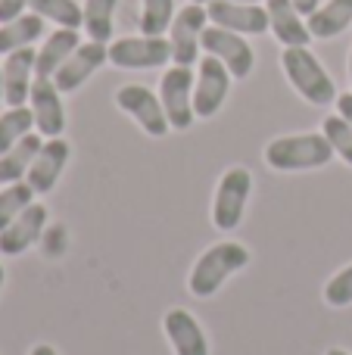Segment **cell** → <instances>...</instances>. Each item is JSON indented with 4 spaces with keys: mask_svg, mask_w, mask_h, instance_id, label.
<instances>
[{
    "mask_svg": "<svg viewBox=\"0 0 352 355\" xmlns=\"http://www.w3.org/2000/svg\"><path fill=\"white\" fill-rule=\"evenodd\" d=\"M281 66H284V75L293 85V91H297L303 100H309L312 106L337 103L334 78H331L328 69L322 66V60H318L309 47H284Z\"/></svg>",
    "mask_w": 352,
    "mask_h": 355,
    "instance_id": "cell-1",
    "label": "cell"
},
{
    "mask_svg": "<svg viewBox=\"0 0 352 355\" xmlns=\"http://www.w3.org/2000/svg\"><path fill=\"white\" fill-rule=\"evenodd\" d=\"M331 159H334V147L318 131L278 137L265 147V162L274 172H309V168H324Z\"/></svg>",
    "mask_w": 352,
    "mask_h": 355,
    "instance_id": "cell-2",
    "label": "cell"
},
{
    "mask_svg": "<svg viewBox=\"0 0 352 355\" xmlns=\"http://www.w3.org/2000/svg\"><path fill=\"white\" fill-rule=\"evenodd\" d=\"M247 265H249V250H247V246L234 243V240H222V243L209 246V250L197 259L187 287H191V293L200 296V300L215 296L218 287H222V284L228 281L234 271L247 268Z\"/></svg>",
    "mask_w": 352,
    "mask_h": 355,
    "instance_id": "cell-3",
    "label": "cell"
},
{
    "mask_svg": "<svg viewBox=\"0 0 352 355\" xmlns=\"http://www.w3.org/2000/svg\"><path fill=\"white\" fill-rule=\"evenodd\" d=\"M193 85H197V75L191 72V66H172L159 78L162 110H166V119L175 131H187L197 119V112H193Z\"/></svg>",
    "mask_w": 352,
    "mask_h": 355,
    "instance_id": "cell-4",
    "label": "cell"
},
{
    "mask_svg": "<svg viewBox=\"0 0 352 355\" xmlns=\"http://www.w3.org/2000/svg\"><path fill=\"white\" fill-rule=\"evenodd\" d=\"M249 190H253V175L247 168L234 166L218 178L215 187V202H212V225L218 231H234L243 218V209H247Z\"/></svg>",
    "mask_w": 352,
    "mask_h": 355,
    "instance_id": "cell-5",
    "label": "cell"
},
{
    "mask_svg": "<svg viewBox=\"0 0 352 355\" xmlns=\"http://www.w3.org/2000/svg\"><path fill=\"white\" fill-rule=\"evenodd\" d=\"M206 25H209V12L203 3H187L175 12V22L168 28L175 66H193L200 60V47H203L200 41H203Z\"/></svg>",
    "mask_w": 352,
    "mask_h": 355,
    "instance_id": "cell-6",
    "label": "cell"
},
{
    "mask_svg": "<svg viewBox=\"0 0 352 355\" xmlns=\"http://www.w3.org/2000/svg\"><path fill=\"white\" fill-rule=\"evenodd\" d=\"M172 60V44L162 35L118 37L109 44V62L116 69H159Z\"/></svg>",
    "mask_w": 352,
    "mask_h": 355,
    "instance_id": "cell-7",
    "label": "cell"
},
{
    "mask_svg": "<svg viewBox=\"0 0 352 355\" xmlns=\"http://www.w3.org/2000/svg\"><path fill=\"white\" fill-rule=\"evenodd\" d=\"M203 50L206 56H215L228 66V72L234 78H247L256 66V53L249 47L247 35H237V31H228V28H218V25H206L203 31Z\"/></svg>",
    "mask_w": 352,
    "mask_h": 355,
    "instance_id": "cell-8",
    "label": "cell"
},
{
    "mask_svg": "<svg viewBox=\"0 0 352 355\" xmlns=\"http://www.w3.org/2000/svg\"><path fill=\"white\" fill-rule=\"evenodd\" d=\"M231 78L234 75L228 72V66L222 60H215V56L200 60V75L197 85H193V112H197V119H212L222 110L231 91Z\"/></svg>",
    "mask_w": 352,
    "mask_h": 355,
    "instance_id": "cell-9",
    "label": "cell"
},
{
    "mask_svg": "<svg viewBox=\"0 0 352 355\" xmlns=\"http://www.w3.org/2000/svg\"><path fill=\"white\" fill-rule=\"evenodd\" d=\"M116 106L122 112H128L150 137H162L168 135V119H166V110H162V100L156 97L150 87L143 85H125L116 91Z\"/></svg>",
    "mask_w": 352,
    "mask_h": 355,
    "instance_id": "cell-10",
    "label": "cell"
},
{
    "mask_svg": "<svg viewBox=\"0 0 352 355\" xmlns=\"http://www.w3.org/2000/svg\"><path fill=\"white\" fill-rule=\"evenodd\" d=\"M60 87L53 85V78H35L28 94V106L35 116V128L41 137H60L66 128V110H62Z\"/></svg>",
    "mask_w": 352,
    "mask_h": 355,
    "instance_id": "cell-11",
    "label": "cell"
},
{
    "mask_svg": "<svg viewBox=\"0 0 352 355\" xmlns=\"http://www.w3.org/2000/svg\"><path fill=\"white\" fill-rule=\"evenodd\" d=\"M209 22L218 28L237 31V35H265L268 31V10L256 3H234V0H209L206 3Z\"/></svg>",
    "mask_w": 352,
    "mask_h": 355,
    "instance_id": "cell-12",
    "label": "cell"
},
{
    "mask_svg": "<svg viewBox=\"0 0 352 355\" xmlns=\"http://www.w3.org/2000/svg\"><path fill=\"white\" fill-rule=\"evenodd\" d=\"M103 62H109V44L85 41V44H78V50L60 66V72L53 75V85L60 87L62 94H72V91H78Z\"/></svg>",
    "mask_w": 352,
    "mask_h": 355,
    "instance_id": "cell-13",
    "label": "cell"
},
{
    "mask_svg": "<svg viewBox=\"0 0 352 355\" xmlns=\"http://www.w3.org/2000/svg\"><path fill=\"white\" fill-rule=\"evenodd\" d=\"M44 227H47V206L31 202L12 225H6L0 231V256H22L28 246H35L41 240Z\"/></svg>",
    "mask_w": 352,
    "mask_h": 355,
    "instance_id": "cell-14",
    "label": "cell"
},
{
    "mask_svg": "<svg viewBox=\"0 0 352 355\" xmlns=\"http://www.w3.org/2000/svg\"><path fill=\"white\" fill-rule=\"evenodd\" d=\"M35 60H37L35 47H22V50L6 53V60H3V103L6 106H25L31 85L37 78Z\"/></svg>",
    "mask_w": 352,
    "mask_h": 355,
    "instance_id": "cell-15",
    "label": "cell"
},
{
    "mask_svg": "<svg viewBox=\"0 0 352 355\" xmlns=\"http://www.w3.org/2000/svg\"><path fill=\"white\" fill-rule=\"evenodd\" d=\"M69 153H72V147H69L62 137H50V141H44L41 153L35 156L28 175H25L28 187L35 190V193H50V190L56 187V181H60L62 168H66Z\"/></svg>",
    "mask_w": 352,
    "mask_h": 355,
    "instance_id": "cell-16",
    "label": "cell"
},
{
    "mask_svg": "<svg viewBox=\"0 0 352 355\" xmlns=\"http://www.w3.org/2000/svg\"><path fill=\"white\" fill-rule=\"evenodd\" d=\"M162 331H166L168 343H172L175 355H209V343L200 327V321L184 309H172L162 318Z\"/></svg>",
    "mask_w": 352,
    "mask_h": 355,
    "instance_id": "cell-17",
    "label": "cell"
},
{
    "mask_svg": "<svg viewBox=\"0 0 352 355\" xmlns=\"http://www.w3.org/2000/svg\"><path fill=\"white\" fill-rule=\"evenodd\" d=\"M268 10V31H274L284 47H309L312 35L303 12L293 6V0H265Z\"/></svg>",
    "mask_w": 352,
    "mask_h": 355,
    "instance_id": "cell-18",
    "label": "cell"
},
{
    "mask_svg": "<svg viewBox=\"0 0 352 355\" xmlns=\"http://www.w3.org/2000/svg\"><path fill=\"white\" fill-rule=\"evenodd\" d=\"M78 50V28H56L50 31V37L41 44L35 60V75L37 78H53L60 72V66Z\"/></svg>",
    "mask_w": 352,
    "mask_h": 355,
    "instance_id": "cell-19",
    "label": "cell"
},
{
    "mask_svg": "<svg viewBox=\"0 0 352 355\" xmlns=\"http://www.w3.org/2000/svg\"><path fill=\"white\" fill-rule=\"evenodd\" d=\"M306 25H309V35L318 41H331V37L343 35L352 25V0H328L312 16H306Z\"/></svg>",
    "mask_w": 352,
    "mask_h": 355,
    "instance_id": "cell-20",
    "label": "cell"
},
{
    "mask_svg": "<svg viewBox=\"0 0 352 355\" xmlns=\"http://www.w3.org/2000/svg\"><path fill=\"white\" fill-rule=\"evenodd\" d=\"M41 147H44V137L31 131V135H25L12 150H6V153L0 156V184H16V181H22V178L28 175V168H31V162H35V156L41 153Z\"/></svg>",
    "mask_w": 352,
    "mask_h": 355,
    "instance_id": "cell-21",
    "label": "cell"
},
{
    "mask_svg": "<svg viewBox=\"0 0 352 355\" xmlns=\"http://www.w3.org/2000/svg\"><path fill=\"white\" fill-rule=\"evenodd\" d=\"M41 35H44V19L37 12H22V16L10 19V22L0 25V56L31 47Z\"/></svg>",
    "mask_w": 352,
    "mask_h": 355,
    "instance_id": "cell-22",
    "label": "cell"
},
{
    "mask_svg": "<svg viewBox=\"0 0 352 355\" xmlns=\"http://www.w3.org/2000/svg\"><path fill=\"white\" fill-rule=\"evenodd\" d=\"M28 10L37 12L44 22H53L56 28H81L85 10L75 0H28Z\"/></svg>",
    "mask_w": 352,
    "mask_h": 355,
    "instance_id": "cell-23",
    "label": "cell"
},
{
    "mask_svg": "<svg viewBox=\"0 0 352 355\" xmlns=\"http://www.w3.org/2000/svg\"><path fill=\"white\" fill-rule=\"evenodd\" d=\"M118 0H85V25L81 28L87 31L91 41H112V16H116Z\"/></svg>",
    "mask_w": 352,
    "mask_h": 355,
    "instance_id": "cell-24",
    "label": "cell"
},
{
    "mask_svg": "<svg viewBox=\"0 0 352 355\" xmlns=\"http://www.w3.org/2000/svg\"><path fill=\"white\" fill-rule=\"evenodd\" d=\"M31 128H35L31 106H10V110L0 116V156L16 147L25 135H31Z\"/></svg>",
    "mask_w": 352,
    "mask_h": 355,
    "instance_id": "cell-25",
    "label": "cell"
},
{
    "mask_svg": "<svg viewBox=\"0 0 352 355\" xmlns=\"http://www.w3.org/2000/svg\"><path fill=\"white\" fill-rule=\"evenodd\" d=\"M31 202H35V190L28 187V181L6 184V187L0 190V231H3L6 225H12Z\"/></svg>",
    "mask_w": 352,
    "mask_h": 355,
    "instance_id": "cell-26",
    "label": "cell"
},
{
    "mask_svg": "<svg viewBox=\"0 0 352 355\" xmlns=\"http://www.w3.org/2000/svg\"><path fill=\"white\" fill-rule=\"evenodd\" d=\"M175 22V0H141V31L166 35Z\"/></svg>",
    "mask_w": 352,
    "mask_h": 355,
    "instance_id": "cell-27",
    "label": "cell"
},
{
    "mask_svg": "<svg viewBox=\"0 0 352 355\" xmlns=\"http://www.w3.org/2000/svg\"><path fill=\"white\" fill-rule=\"evenodd\" d=\"M322 135L331 141L334 153L340 156L346 166H352V125L346 122V119H343V116H328V119H324Z\"/></svg>",
    "mask_w": 352,
    "mask_h": 355,
    "instance_id": "cell-28",
    "label": "cell"
},
{
    "mask_svg": "<svg viewBox=\"0 0 352 355\" xmlns=\"http://www.w3.org/2000/svg\"><path fill=\"white\" fill-rule=\"evenodd\" d=\"M324 300L334 309L352 306V265H346L343 271H337V275L331 277L328 287H324Z\"/></svg>",
    "mask_w": 352,
    "mask_h": 355,
    "instance_id": "cell-29",
    "label": "cell"
},
{
    "mask_svg": "<svg viewBox=\"0 0 352 355\" xmlns=\"http://www.w3.org/2000/svg\"><path fill=\"white\" fill-rule=\"evenodd\" d=\"M25 6H28V0H0V25L16 19V16H22Z\"/></svg>",
    "mask_w": 352,
    "mask_h": 355,
    "instance_id": "cell-30",
    "label": "cell"
},
{
    "mask_svg": "<svg viewBox=\"0 0 352 355\" xmlns=\"http://www.w3.org/2000/svg\"><path fill=\"white\" fill-rule=\"evenodd\" d=\"M337 110H340L337 116H343L352 125V91H346V94H340V97H337Z\"/></svg>",
    "mask_w": 352,
    "mask_h": 355,
    "instance_id": "cell-31",
    "label": "cell"
},
{
    "mask_svg": "<svg viewBox=\"0 0 352 355\" xmlns=\"http://www.w3.org/2000/svg\"><path fill=\"white\" fill-rule=\"evenodd\" d=\"M293 6H297V10L303 12V16H312V12H315L318 6H322V0H293Z\"/></svg>",
    "mask_w": 352,
    "mask_h": 355,
    "instance_id": "cell-32",
    "label": "cell"
},
{
    "mask_svg": "<svg viewBox=\"0 0 352 355\" xmlns=\"http://www.w3.org/2000/svg\"><path fill=\"white\" fill-rule=\"evenodd\" d=\"M28 355H56V349H53V346H47V343H37Z\"/></svg>",
    "mask_w": 352,
    "mask_h": 355,
    "instance_id": "cell-33",
    "label": "cell"
},
{
    "mask_svg": "<svg viewBox=\"0 0 352 355\" xmlns=\"http://www.w3.org/2000/svg\"><path fill=\"white\" fill-rule=\"evenodd\" d=\"M0 100H3V66H0Z\"/></svg>",
    "mask_w": 352,
    "mask_h": 355,
    "instance_id": "cell-34",
    "label": "cell"
},
{
    "mask_svg": "<svg viewBox=\"0 0 352 355\" xmlns=\"http://www.w3.org/2000/svg\"><path fill=\"white\" fill-rule=\"evenodd\" d=\"M349 87H352V50H349Z\"/></svg>",
    "mask_w": 352,
    "mask_h": 355,
    "instance_id": "cell-35",
    "label": "cell"
},
{
    "mask_svg": "<svg viewBox=\"0 0 352 355\" xmlns=\"http://www.w3.org/2000/svg\"><path fill=\"white\" fill-rule=\"evenodd\" d=\"M3 277H6V271H3V265H0V287H3Z\"/></svg>",
    "mask_w": 352,
    "mask_h": 355,
    "instance_id": "cell-36",
    "label": "cell"
},
{
    "mask_svg": "<svg viewBox=\"0 0 352 355\" xmlns=\"http://www.w3.org/2000/svg\"><path fill=\"white\" fill-rule=\"evenodd\" d=\"M328 355H349V352H343V349H331Z\"/></svg>",
    "mask_w": 352,
    "mask_h": 355,
    "instance_id": "cell-37",
    "label": "cell"
},
{
    "mask_svg": "<svg viewBox=\"0 0 352 355\" xmlns=\"http://www.w3.org/2000/svg\"><path fill=\"white\" fill-rule=\"evenodd\" d=\"M234 3H259V0H234Z\"/></svg>",
    "mask_w": 352,
    "mask_h": 355,
    "instance_id": "cell-38",
    "label": "cell"
},
{
    "mask_svg": "<svg viewBox=\"0 0 352 355\" xmlns=\"http://www.w3.org/2000/svg\"><path fill=\"white\" fill-rule=\"evenodd\" d=\"M191 3H203V6H206V3H209V0H191Z\"/></svg>",
    "mask_w": 352,
    "mask_h": 355,
    "instance_id": "cell-39",
    "label": "cell"
}]
</instances>
